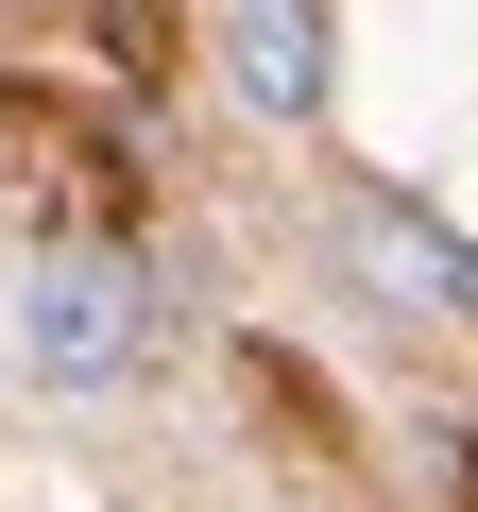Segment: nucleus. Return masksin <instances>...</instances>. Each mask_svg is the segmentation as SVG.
Masks as SVG:
<instances>
[{"label": "nucleus", "mask_w": 478, "mask_h": 512, "mask_svg": "<svg viewBox=\"0 0 478 512\" xmlns=\"http://www.w3.org/2000/svg\"><path fill=\"white\" fill-rule=\"evenodd\" d=\"M137 359H154V274L120 239H52L18 274V376L35 393H120Z\"/></svg>", "instance_id": "obj_1"}, {"label": "nucleus", "mask_w": 478, "mask_h": 512, "mask_svg": "<svg viewBox=\"0 0 478 512\" xmlns=\"http://www.w3.org/2000/svg\"><path fill=\"white\" fill-rule=\"evenodd\" d=\"M222 86L257 103L274 137H308L342 103V35H325V0H222Z\"/></svg>", "instance_id": "obj_2"}, {"label": "nucleus", "mask_w": 478, "mask_h": 512, "mask_svg": "<svg viewBox=\"0 0 478 512\" xmlns=\"http://www.w3.org/2000/svg\"><path fill=\"white\" fill-rule=\"evenodd\" d=\"M342 256H359L393 308H461V239H444V222H410V205H342Z\"/></svg>", "instance_id": "obj_3"}, {"label": "nucleus", "mask_w": 478, "mask_h": 512, "mask_svg": "<svg viewBox=\"0 0 478 512\" xmlns=\"http://www.w3.org/2000/svg\"><path fill=\"white\" fill-rule=\"evenodd\" d=\"M461 308H478V239H461Z\"/></svg>", "instance_id": "obj_4"}]
</instances>
